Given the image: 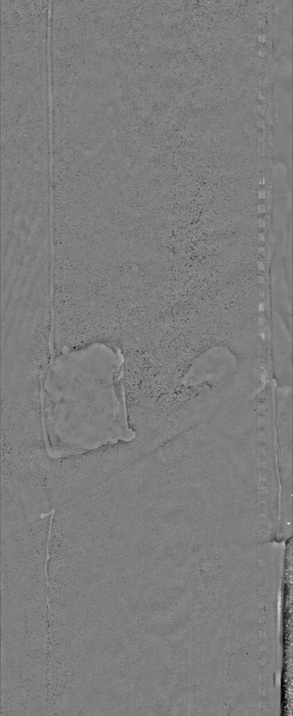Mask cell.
I'll return each mask as SVG.
<instances>
[{
	"instance_id": "6da1fadb",
	"label": "cell",
	"mask_w": 293,
	"mask_h": 716,
	"mask_svg": "<svg viewBox=\"0 0 293 716\" xmlns=\"http://www.w3.org/2000/svg\"><path fill=\"white\" fill-rule=\"evenodd\" d=\"M124 357L96 341L52 355L41 387V428L52 459L83 454L136 438L124 385Z\"/></svg>"
}]
</instances>
